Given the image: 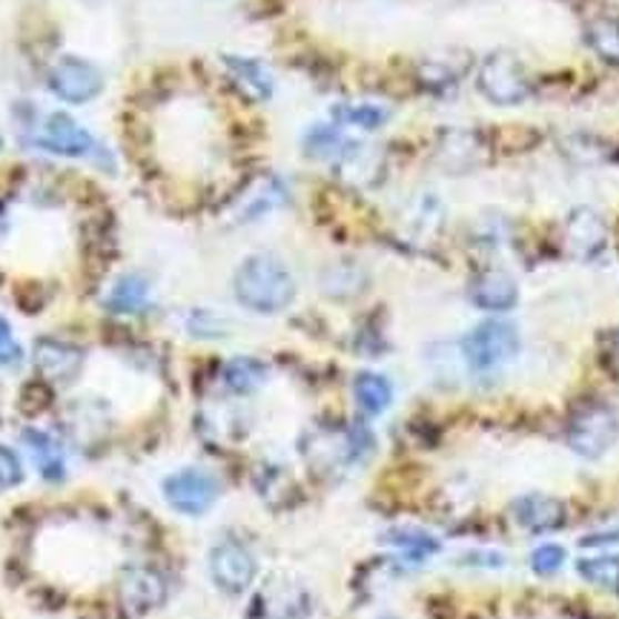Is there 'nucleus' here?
I'll list each match as a JSON object with an SVG mask.
<instances>
[{"label":"nucleus","instance_id":"nucleus-1","mask_svg":"<svg viewBox=\"0 0 619 619\" xmlns=\"http://www.w3.org/2000/svg\"><path fill=\"white\" fill-rule=\"evenodd\" d=\"M235 298L241 307L273 316L282 313L296 298V278L278 255L255 253L239 264L233 278Z\"/></svg>","mask_w":619,"mask_h":619},{"label":"nucleus","instance_id":"nucleus-2","mask_svg":"<svg viewBox=\"0 0 619 619\" xmlns=\"http://www.w3.org/2000/svg\"><path fill=\"white\" fill-rule=\"evenodd\" d=\"M519 347H522V336L508 318H485L461 338V356L476 376L503 371L519 356Z\"/></svg>","mask_w":619,"mask_h":619},{"label":"nucleus","instance_id":"nucleus-3","mask_svg":"<svg viewBox=\"0 0 619 619\" xmlns=\"http://www.w3.org/2000/svg\"><path fill=\"white\" fill-rule=\"evenodd\" d=\"M565 439L574 454L582 459H602L619 439V416L602 402H588L577 407L568 422Z\"/></svg>","mask_w":619,"mask_h":619},{"label":"nucleus","instance_id":"nucleus-4","mask_svg":"<svg viewBox=\"0 0 619 619\" xmlns=\"http://www.w3.org/2000/svg\"><path fill=\"white\" fill-rule=\"evenodd\" d=\"M476 83H479L481 95L496 106H516V103L528 101L530 90H534L525 63L508 49H496L479 63Z\"/></svg>","mask_w":619,"mask_h":619},{"label":"nucleus","instance_id":"nucleus-5","mask_svg":"<svg viewBox=\"0 0 619 619\" xmlns=\"http://www.w3.org/2000/svg\"><path fill=\"white\" fill-rule=\"evenodd\" d=\"M161 494L172 510L184 516H204L219 503L221 485L210 470L181 468L161 481Z\"/></svg>","mask_w":619,"mask_h":619},{"label":"nucleus","instance_id":"nucleus-6","mask_svg":"<svg viewBox=\"0 0 619 619\" xmlns=\"http://www.w3.org/2000/svg\"><path fill=\"white\" fill-rule=\"evenodd\" d=\"M255 574H258V562H255L253 550L241 545L239 539H224L210 550V577L219 585V591L241 597L255 582Z\"/></svg>","mask_w":619,"mask_h":619},{"label":"nucleus","instance_id":"nucleus-7","mask_svg":"<svg viewBox=\"0 0 619 619\" xmlns=\"http://www.w3.org/2000/svg\"><path fill=\"white\" fill-rule=\"evenodd\" d=\"M166 579L152 565H126L118 577V602L130 617H144L164 606Z\"/></svg>","mask_w":619,"mask_h":619},{"label":"nucleus","instance_id":"nucleus-8","mask_svg":"<svg viewBox=\"0 0 619 619\" xmlns=\"http://www.w3.org/2000/svg\"><path fill=\"white\" fill-rule=\"evenodd\" d=\"M49 90L67 103H87L103 90V75L95 63L67 55L49 69Z\"/></svg>","mask_w":619,"mask_h":619},{"label":"nucleus","instance_id":"nucleus-9","mask_svg":"<svg viewBox=\"0 0 619 619\" xmlns=\"http://www.w3.org/2000/svg\"><path fill=\"white\" fill-rule=\"evenodd\" d=\"M34 144L47 152H55V155H67V159H83L95 150L90 132L67 112H52V115L43 118L41 130L34 135Z\"/></svg>","mask_w":619,"mask_h":619},{"label":"nucleus","instance_id":"nucleus-10","mask_svg":"<svg viewBox=\"0 0 619 619\" xmlns=\"http://www.w3.org/2000/svg\"><path fill=\"white\" fill-rule=\"evenodd\" d=\"M87 353L72 342L61 338H38L34 344V367L52 385H72L83 371Z\"/></svg>","mask_w":619,"mask_h":619},{"label":"nucleus","instance_id":"nucleus-11","mask_svg":"<svg viewBox=\"0 0 619 619\" xmlns=\"http://www.w3.org/2000/svg\"><path fill=\"white\" fill-rule=\"evenodd\" d=\"M253 608H258L262 619H304L313 608L307 588L293 579H273L255 597Z\"/></svg>","mask_w":619,"mask_h":619},{"label":"nucleus","instance_id":"nucleus-12","mask_svg":"<svg viewBox=\"0 0 619 619\" xmlns=\"http://www.w3.org/2000/svg\"><path fill=\"white\" fill-rule=\"evenodd\" d=\"M516 525L528 534H554L568 522V510L562 499L548 494H525L510 505Z\"/></svg>","mask_w":619,"mask_h":619},{"label":"nucleus","instance_id":"nucleus-13","mask_svg":"<svg viewBox=\"0 0 619 619\" xmlns=\"http://www.w3.org/2000/svg\"><path fill=\"white\" fill-rule=\"evenodd\" d=\"M565 244H568L574 258L591 262L608 244L606 221L599 219L593 210H588V206H579L571 213L568 224H565Z\"/></svg>","mask_w":619,"mask_h":619},{"label":"nucleus","instance_id":"nucleus-14","mask_svg":"<svg viewBox=\"0 0 619 619\" xmlns=\"http://www.w3.org/2000/svg\"><path fill=\"white\" fill-rule=\"evenodd\" d=\"M468 296L479 310L505 313L519 302V287H516L514 275L505 273V270H481L468 284Z\"/></svg>","mask_w":619,"mask_h":619},{"label":"nucleus","instance_id":"nucleus-15","mask_svg":"<svg viewBox=\"0 0 619 619\" xmlns=\"http://www.w3.org/2000/svg\"><path fill=\"white\" fill-rule=\"evenodd\" d=\"M485 138L476 130H445L442 135L439 155L450 170H470L485 161Z\"/></svg>","mask_w":619,"mask_h":619},{"label":"nucleus","instance_id":"nucleus-16","mask_svg":"<svg viewBox=\"0 0 619 619\" xmlns=\"http://www.w3.org/2000/svg\"><path fill=\"white\" fill-rule=\"evenodd\" d=\"M468 52H439V55L419 63V81L427 90H454L456 83L468 75Z\"/></svg>","mask_w":619,"mask_h":619},{"label":"nucleus","instance_id":"nucleus-17","mask_svg":"<svg viewBox=\"0 0 619 619\" xmlns=\"http://www.w3.org/2000/svg\"><path fill=\"white\" fill-rule=\"evenodd\" d=\"M224 67H227L235 87L247 98H253V101H267L273 95V75H270L262 61L241 55H224Z\"/></svg>","mask_w":619,"mask_h":619},{"label":"nucleus","instance_id":"nucleus-18","mask_svg":"<svg viewBox=\"0 0 619 619\" xmlns=\"http://www.w3.org/2000/svg\"><path fill=\"white\" fill-rule=\"evenodd\" d=\"M23 445L29 447V454L34 459V468L47 481H61L67 476V459H63V450L58 445V439H52L43 430H34L27 427L23 430Z\"/></svg>","mask_w":619,"mask_h":619},{"label":"nucleus","instance_id":"nucleus-19","mask_svg":"<svg viewBox=\"0 0 619 619\" xmlns=\"http://www.w3.org/2000/svg\"><path fill=\"white\" fill-rule=\"evenodd\" d=\"M103 304H106V310L118 313V316H138L150 304V282L138 273L121 275L110 287Z\"/></svg>","mask_w":619,"mask_h":619},{"label":"nucleus","instance_id":"nucleus-20","mask_svg":"<svg viewBox=\"0 0 619 619\" xmlns=\"http://www.w3.org/2000/svg\"><path fill=\"white\" fill-rule=\"evenodd\" d=\"M284 201H287V186H284V181L275 179V175H267V179L258 181V184L244 195V201H241L239 210H235V219L239 221L264 219L267 213L278 210Z\"/></svg>","mask_w":619,"mask_h":619},{"label":"nucleus","instance_id":"nucleus-21","mask_svg":"<svg viewBox=\"0 0 619 619\" xmlns=\"http://www.w3.org/2000/svg\"><path fill=\"white\" fill-rule=\"evenodd\" d=\"M353 399H356L358 410L365 413V416H382L393 405L390 378L373 371L358 373L353 378Z\"/></svg>","mask_w":619,"mask_h":619},{"label":"nucleus","instance_id":"nucleus-22","mask_svg":"<svg viewBox=\"0 0 619 619\" xmlns=\"http://www.w3.org/2000/svg\"><path fill=\"white\" fill-rule=\"evenodd\" d=\"M267 365L253 356L230 358L227 365H224V371H221V382H224V387H227L230 393H235V396H250V393H255L267 382Z\"/></svg>","mask_w":619,"mask_h":619},{"label":"nucleus","instance_id":"nucleus-23","mask_svg":"<svg viewBox=\"0 0 619 619\" xmlns=\"http://www.w3.org/2000/svg\"><path fill=\"white\" fill-rule=\"evenodd\" d=\"M385 545L399 550V557H405L407 562H425L442 548L439 539L425 528H393L390 534H385Z\"/></svg>","mask_w":619,"mask_h":619},{"label":"nucleus","instance_id":"nucleus-24","mask_svg":"<svg viewBox=\"0 0 619 619\" xmlns=\"http://www.w3.org/2000/svg\"><path fill=\"white\" fill-rule=\"evenodd\" d=\"M585 43L593 49V55L602 58L611 67H619V18L597 14L585 23Z\"/></svg>","mask_w":619,"mask_h":619},{"label":"nucleus","instance_id":"nucleus-25","mask_svg":"<svg viewBox=\"0 0 619 619\" xmlns=\"http://www.w3.org/2000/svg\"><path fill=\"white\" fill-rule=\"evenodd\" d=\"M333 121L338 126H356V130H378L390 121V110L382 103H338L333 106Z\"/></svg>","mask_w":619,"mask_h":619},{"label":"nucleus","instance_id":"nucleus-26","mask_svg":"<svg viewBox=\"0 0 619 619\" xmlns=\"http://www.w3.org/2000/svg\"><path fill=\"white\" fill-rule=\"evenodd\" d=\"M577 571L585 582L619 597V557H585L577 562Z\"/></svg>","mask_w":619,"mask_h":619},{"label":"nucleus","instance_id":"nucleus-27","mask_svg":"<svg viewBox=\"0 0 619 619\" xmlns=\"http://www.w3.org/2000/svg\"><path fill=\"white\" fill-rule=\"evenodd\" d=\"M347 144H351V141H344L336 126H313V130L304 135V152H307L310 159L336 161Z\"/></svg>","mask_w":619,"mask_h":619},{"label":"nucleus","instance_id":"nucleus-28","mask_svg":"<svg viewBox=\"0 0 619 619\" xmlns=\"http://www.w3.org/2000/svg\"><path fill=\"white\" fill-rule=\"evenodd\" d=\"M562 565H565L562 545H539V548L530 554V571L539 574V577H554Z\"/></svg>","mask_w":619,"mask_h":619},{"label":"nucleus","instance_id":"nucleus-29","mask_svg":"<svg viewBox=\"0 0 619 619\" xmlns=\"http://www.w3.org/2000/svg\"><path fill=\"white\" fill-rule=\"evenodd\" d=\"M186 331L193 333L195 338H221L227 333V324L221 322L215 313H210V310H193L186 316Z\"/></svg>","mask_w":619,"mask_h":619},{"label":"nucleus","instance_id":"nucleus-30","mask_svg":"<svg viewBox=\"0 0 619 619\" xmlns=\"http://www.w3.org/2000/svg\"><path fill=\"white\" fill-rule=\"evenodd\" d=\"M23 362V347L14 338L12 324L0 316V367H18Z\"/></svg>","mask_w":619,"mask_h":619},{"label":"nucleus","instance_id":"nucleus-31","mask_svg":"<svg viewBox=\"0 0 619 619\" xmlns=\"http://www.w3.org/2000/svg\"><path fill=\"white\" fill-rule=\"evenodd\" d=\"M23 481V465L12 447L0 445V490L18 488Z\"/></svg>","mask_w":619,"mask_h":619},{"label":"nucleus","instance_id":"nucleus-32","mask_svg":"<svg viewBox=\"0 0 619 619\" xmlns=\"http://www.w3.org/2000/svg\"><path fill=\"white\" fill-rule=\"evenodd\" d=\"M608 542H619V528L599 530V534H593V537L582 539V545H608Z\"/></svg>","mask_w":619,"mask_h":619},{"label":"nucleus","instance_id":"nucleus-33","mask_svg":"<svg viewBox=\"0 0 619 619\" xmlns=\"http://www.w3.org/2000/svg\"><path fill=\"white\" fill-rule=\"evenodd\" d=\"M385 619H396V617H385Z\"/></svg>","mask_w":619,"mask_h":619}]
</instances>
